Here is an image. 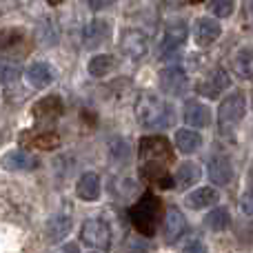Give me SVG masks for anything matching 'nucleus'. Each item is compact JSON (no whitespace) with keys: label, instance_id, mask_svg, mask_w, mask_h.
Listing matches in <instances>:
<instances>
[{"label":"nucleus","instance_id":"nucleus-1","mask_svg":"<svg viewBox=\"0 0 253 253\" xmlns=\"http://www.w3.org/2000/svg\"><path fill=\"white\" fill-rule=\"evenodd\" d=\"M140 158V173L147 180L160 184V187H171V178L167 167L173 162V149L165 135H144L138 147Z\"/></svg>","mask_w":253,"mask_h":253},{"label":"nucleus","instance_id":"nucleus-2","mask_svg":"<svg viewBox=\"0 0 253 253\" xmlns=\"http://www.w3.org/2000/svg\"><path fill=\"white\" fill-rule=\"evenodd\" d=\"M135 118L144 129H165L175 120V109L156 93L142 91L135 100Z\"/></svg>","mask_w":253,"mask_h":253},{"label":"nucleus","instance_id":"nucleus-3","mask_svg":"<svg viewBox=\"0 0 253 253\" xmlns=\"http://www.w3.org/2000/svg\"><path fill=\"white\" fill-rule=\"evenodd\" d=\"M162 220V202L153 193H144L131 209V222L135 231L142 236H153L158 231V224Z\"/></svg>","mask_w":253,"mask_h":253},{"label":"nucleus","instance_id":"nucleus-4","mask_svg":"<svg viewBox=\"0 0 253 253\" xmlns=\"http://www.w3.org/2000/svg\"><path fill=\"white\" fill-rule=\"evenodd\" d=\"M247 114V100L242 91H233L220 102L218 107V126L220 133H231L242 123Z\"/></svg>","mask_w":253,"mask_h":253},{"label":"nucleus","instance_id":"nucleus-5","mask_svg":"<svg viewBox=\"0 0 253 253\" xmlns=\"http://www.w3.org/2000/svg\"><path fill=\"white\" fill-rule=\"evenodd\" d=\"M80 242L89 249L96 251H109L111 249V227L102 218H89L80 227Z\"/></svg>","mask_w":253,"mask_h":253},{"label":"nucleus","instance_id":"nucleus-6","mask_svg":"<svg viewBox=\"0 0 253 253\" xmlns=\"http://www.w3.org/2000/svg\"><path fill=\"white\" fill-rule=\"evenodd\" d=\"M158 87L165 96H182L189 87V76L182 67L178 65H169L165 69H160L158 74Z\"/></svg>","mask_w":253,"mask_h":253},{"label":"nucleus","instance_id":"nucleus-7","mask_svg":"<svg viewBox=\"0 0 253 253\" xmlns=\"http://www.w3.org/2000/svg\"><path fill=\"white\" fill-rule=\"evenodd\" d=\"M118 44H120V51H123L129 60H140V58H144L149 51L147 34L135 29V27H126V29L120 31Z\"/></svg>","mask_w":253,"mask_h":253},{"label":"nucleus","instance_id":"nucleus-8","mask_svg":"<svg viewBox=\"0 0 253 253\" xmlns=\"http://www.w3.org/2000/svg\"><path fill=\"white\" fill-rule=\"evenodd\" d=\"M27 51H29V40H27V34L20 27L0 29V56L16 58V56H25Z\"/></svg>","mask_w":253,"mask_h":253},{"label":"nucleus","instance_id":"nucleus-9","mask_svg":"<svg viewBox=\"0 0 253 253\" xmlns=\"http://www.w3.org/2000/svg\"><path fill=\"white\" fill-rule=\"evenodd\" d=\"M229 87H231V76L218 67V69H211L209 74L196 84V91L200 93V96L209 98V100H218Z\"/></svg>","mask_w":253,"mask_h":253},{"label":"nucleus","instance_id":"nucleus-10","mask_svg":"<svg viewBox=\"0 0 253 253\" xmlns=\"http://www.w3.org/2000/svg\"><path fill=\"white\" fill-rule=\"evenodd\" d=\"M187 36H189L187 20H182V18H171L165 27V34H162V42H160L162 53L175 51L178 47H182V44L187 42Z\"/></svg>","mask_w":253,"mask_h":253},{"label":"nucleus","instance_id":"nucleus-11","mask_svg":"<svg viewBox=\"0 0 253 253\" xmlns=\"http://www.w3.org/2000/svg\"><path fill=\"white\" fill-rule=\"evenodd\" d=\"M189 222L184 218V213L178 207H169L165 215V242L167 245H175V242L182 240V236L187 233Z\"/></svg>","mask_w":253,"mask_h":253},{"label":"nucleus","instance_id":"nucleus-12","mask_svg":"<svg viewBox=\"0 0 253 253\" xmlns=\"http://www.w3.org/2000/svg\"><path fill=\"white\" fill-rule=\"evenodd\" d=\"M220 34H222V27H220V22L215 20V18H198L196 25H193V38H196V44L198 47H209V44H213L215 40L220 38Z\"/></svg>","mask_w":253,"mask_h":253},{"label":"nucleus","instance_id":"nucleus-13","mask_svg":"<svg viewBox=\"0 0 253 253\" xmlns=\"http://www.w3.org/2000/svg\"><path fill=\"white\" fill-rule=\"evenodd\" d=\"M111 36V25L102 18H96V20L87 22L83 29V42L87 49H93V47H100L109 40Z\"/></svg>","mask_w":253,"mask_h":253},{"label":"nucleus","instance_id":"nucleus-14","mask_svg":"<svg viewBox=\"0 0 253 253\" xmlns=\"http://www.w3.org/2000/svg\"><path fill=\"white\" fill-rule=\"evenodd\" d=\"M207 173H209V180L213 184L224 187V184H229L233 180V165L227 156L220 153V156H213L209 160V165H207Z\"/></svg>","mask_w":253,"mask_h":253},{"label":"nucleus","instance_id":"nucleus-15","mask_svg":"<svg viewBox=\"0 0 253 253\" xmlns=\"http://www.w3.org/2000/svg\"><path fill=\"white\" fill-rule=\"evenodd\" d=\"M65 111V105L58 96H47L34 105V118L38 123H56Z\"/></svg>","mask_w":253,"mask_h":253},{"label":"nucleus","instance_id":"nucleus-16","mask_svg":"<svg viewBox=\"0 0 253 253\" xmlns=\"http://www.w3.org/2000/svg\"><path fill=\"white\" fill-rule=\"evenodd\" d=\"M0 165L7 171H34L40 167V160L27 151H7L0 158Z\"/></svg>","mask_w":253,"mask_h":253},{"label":"nucleus","instance_id":"nucleus-17","mask_svg":"<svg viewBox=\"0 0 253 253\" xmlns=\"http://www.w3.org/2000/svg\"><path fill=\"white\" fill-rule=\"evenodd\" d=\"M182 118L189 126L202 129V126L211 125V109L198 100H187L184 102V109H182Z\"/></svg>","mask_w":253,"mask_h":253},{"label":"nucleus","instance_id":"nucleus-18","mask_svg":"<svg viewBox=\"0 0 253 253\" xmlns=\"http://www.w3.org/2000/svg\"><path fill=\"white\" fill-rule=\"evenodd\" d=\"M218 200H220V193L213 187H200V189H193L191 193H187L184 205L193 211H202V209H209V207H215Z\"/></svg>","mask_w":253,"mask_h":253},{"label":"nucleus","instance_id":"nucleus-19","mask_svg":"<svg viewBox=\"0 0 253 253\" xmlns=\"http://www.w3.org/2000/svg\"><path fill=\"white\" fill-rule=\"evenodd\" d=\"M76 193L84 202H96L100 198V178H98V173L87 171V173L80 175L78 182H76Z\"/></svg>","mask_w":253,"mask_h":253},{"label":"nucleus","instance_id":"nucleus-20","mask_svg":"<svg viewBox=\"0 0 253 253\" xmlns=\"http://www.w3.org/2000/svg\"><path fill=\"white\" fill-rule=\"evenodd\" d=\"M71 227H74V222H71L69 215L58 213L53 218H49V222L44 224V236H47L49 242H60L69 236Z\"/></svg>","mask_w":253,"mask_h":253},{"label":"nucleus","instance_id":"nucleus-21","mask_svg":"<svg viewBox=\"0 0 253 253\" xmlns=\"http://www.w3.org/2000/svg\"><path fill=\"white\" fill-rule=\"evenodd\" d=\"M231 65H233V71H236L238 78L253 80V44H249V47H242L240 51H236Z\"/></svg>","mask_w":253,"mask_h":253},{"label":"nucleus","instance_id":"nucleus-22","mask_svg":"<svg viewBox=\"0 0 253 253\" xmlns=\"http://www.w3.org/2000/svg\"><path fill=\"white\" fill-rule=\"evenodd\" d=\"M20 140L27 147H36V149H56L60 144V138H58L56 131H38V133L25 131Z\"/></svg>","mask_w":253,"mask_h":253},{"label":"nucleus","instance_id":"nucleus-23","mask_svg":"<svg viewBox=\"0 0 253 253\" xmlns=\"http://www.w3.org/2000/svg\"><path fill=\"white\" fill-rule=\"evenodd\" d=\"M27 80H29L31 87L36 89H44L53 83V71L47 62H34L27 69Z\"/></svg>","mask_w":253,"mask_h":253},{"label":"nucleus","instance_id":"nucleus-24","mask_svg":"<svg viewBox=\"0 0 253 253\" xmlns=\"http://www.w3.org/2000/svg\"><path fill=\"white\" fill-rule=\"evenodd\" d=\"M200 175H202L200 165H196V162H191V160H184L182 165L178 167V171H175V187L178 189L193 187V184L200 180Z\"/></svg>","mask_w":253,"mask_h":253},{"label":"nucleus","instance_id":"nucleus-25","mask_svg":"<svg viewBox=\"0 0 253 253\" xmlns=\"http://www.w3.org/2000/svg\"><path fill=\"white\" fill-rule=\"evenodd\" d=\"M116 65H118V62H116L114 56H109V53H98V56H93L91 60H89L87 69L93 78H105V76L114 74Z\"/></svg>","mask_w":253,"mask_h":253},{"label":"nucleus","instance_id":"nucleus-26","mask_svg":"<svg viewBox=\"0 0 253 253\" xmlns=\"http://www.w3.org/2000/svg\"><path fill=\"white\" fill-rule=\"evenodd\" d=\"M175 147L182 153H193L202 147V135L193 129H178L175 131Z\"/></svg>","mask_w":253,"mask_h":253},{"label":"nucleus","instance_id":"nucleus-27","mask_svg":"<svg viewBox=\"0 0 253 253\" xmlns=\"http://www.w3.org/2000/svg\"><path fill=\"white\" fill-rule=\"evenodd\" d=\"M205 224L211 231H224L231 224V213H229L227 207H215L213 211H209L205 218Z\"/></svg>","mask_w":253,"mask_h":253},{"label":"nucleus","instance_id":"nucleus-28","mask_svg":"<svg viewBox=\"0 0 253 253\" xmlns=\"http://www.w3.org/2000/svg\"><path fill=\"white\" fill-rule=\"evenodd\" d=\"M22 76V69L13 60H0V83L11 84Z\"/></svg>","mask_w":253,"mask_h":253},{"label":"nucleus","instance_id":"nucleus-29","mask_svg":"<svg viewBox=\"0 0 253 253\" xmlns=\"http://www.w3.org/2000/svg\"><path fill=\"white\" fill-rule=\"evenodd\" d=\"M109 153H111V158H114L116 162H120V165L129 162V158H131V149H129V144H126L123 138L111 140L109 142Z\"/></svg>","mask_w":253,"mask_h":253},{"label":"nucleus","instance_id":"nucleus-30","mask_svg":"<svg viewBox=\"0 0 253 253\" xmlns=\"http://www.w3.org/2000/svg\"><path fill=\"white\" fill-rule=\"evenodd\" d=\"M38 40H40L42 44H56V40H58V29H56V25H53V20L44 18V20L38 25Z\"/></svg>","mask_w":253,"mask_h":253},{"label":"nucleus","instance_id":"nucleus-31","mask_svg":"<svg viewBox=\"0 0 253 253\" xmlns=\"http://www.w3.org/2000/svg\"><path fill=\"white\" fill-rule=\"evenodd\" d=\"M233 9H236L233 0H211V4H209V11L215 18H229L233 13Z\"/></svg>","mask_w":253,"mask_h":253},{"label":"nucleus","instance_id":"nucleus-32","mask_svg":"<svg viewBox=\"0 0 253 253\" xmlns=\"http://www.w3.org/2000/svg\"><path fill=\"white\" fill-rule=\"evenodd\" d=\"M240 211L247 218H253V189H249V191L240 198Z\"/></svg>","mask_w":253,"mask_h":253},{"label":"nucleus","instance_id":"nucleus-33","mask_svg":"<svg viewBox=\"0 0 253 253\" xmlns=\"http://www.w3.org/2000/svg\"><path fill=\"white\" fill-rule=\"evenodd\" d=\"M180 253H207V245L202 240H191V242H187V247Z\"/></svg>","mask_w":253,"mask_h":253},{"label":"nucleus","instance_id":"nucleus-34","mask_svg":"<svg viewBox=\"0 0 253 253\" xmlns=\"http://www.w3.org/2000/svg\"><path fill=\"white\" fill-rule=\"evenodd\" d=\"M89 2V7L93 9V11H100V9H105V7H109L114 0H87Z\"/></svg>","mask_w":253,"mask_h":253},{"label":"nucleus","instance_id":"nucleus-35","mask_svg":"<svg viewBox=\"0 0 253 253\" xmlns=\"http://www.w3.org/2000/svg\"><path fill=\"white\" fill-rule=\"evenodd\" d=\"M58 253H80V251H78V247L76 245H65Z\"/></svg>","mask_w":253,"mask_h":253},{"label":"nucleus","instance_id":"nucleus-36","mask_svg":"<svg viewBox=\"0 0 253 253\" xmlns=\"http://www.w3.org/2000/svg\"><path fill=\"white\" fill-rule=\"evenodd\" d=\"M249 22H251V25H253V0H251V2H249Z\"/></svg>","mask_w":253,"mask_h":253},{"label":"nucleus","instance_id":"nucleus-37","mask_svg":"<svg viewBox=\"0 0 253 253\" xmlns=\"http://www.w3.org/2000/svg\"><path fill=\"white\" fill-rule=\"evenodd\" d=\"M249 180L253 182V162H251V167H249Z\"/></svg>","mask_w":253,"mask_h":253},{"label":"nucleus","instance_id":"nucleus-38","mask_svg":"<svg viewBox=\"0 0 253 253\" xmlns=\"http://www.w3.org/2000/svg\"><path fill=\"white\" fill-rule=\"evenodd\" d=\"M49 4H58V2H62V0H47Z\"/></svg>","mask_w":253,"mask_h":253},{"label":"nucleus","instance_id":"nucleus-39","mask_svg":"<svg viewBox=\"0 0 253 253\" xmlns=\"http://www.w3.org/2000/svg\"><path fill=\"white\" fill-rule=\"evenodd\" d=\"M187 2H191V4H198V2H202V0H187Z\"/></svg>","mask_w":253,"mask_h":253},{"label":"nucleus","instance_id":"nucleus-40","mask_svg":"<svg viewBox=\"0 0 253 253\" xmlns=\"http://www.w3.org/2000/svg\"><path fill=\"white\" fill-rule=\"evenodd\" d=\"M251 98H253V96H251Z\"/></svg>","mask_w":253,"mask_h":253}]
</instances>
